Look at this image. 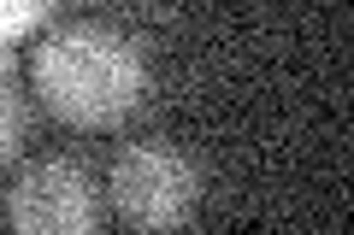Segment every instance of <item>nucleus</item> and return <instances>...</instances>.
I'll return each mask as SVG.
<instances>
[{"instance_id": "obj_1", "label": "nucleus", "mask_w": 354, "mask_h": 235, "mask_svg": "<svg viewBox=\"0 0 354 235\" xmlns=\"http://www.w3.org/2000/svg\"><path fill=\"white\" fill-rule=\"evenodd\" d=\"M36 83L48 106L71 124H118L148 94V53L124 30L77 18V24H59L41 36Z\"/></svg>"}, {"instance_id": "obj_2", "label": "nucleus", "mask_w": 354, "mask_h": 235, "mask_svg": "<svg viewBox=\"0 0 354 235\" xmlns=\"http://www.w3.org/2000/svg\"><path fill=\"white\" fill-rule=\"evenodd\" d=\"M106 194H113L118 218L136 223L142 235H171L201 206V165L165 141H136L113 159Z\"/></svg>"}, {"instance_id": "obj_3", "label": "nucleus", "mask_w": 354, "mask_h": 235, "mask_svg": "<svg viewBox=\"0 0 354 235\" xmlns=\"http://www.w3.org/2000/svg\"><path fill=\"white\" fill-rule=\"evenodd\" d=\"M6 218L18 235H95L101 194L77 159H36L6 194Z\"/></svg>"}, {"instance_id": "obj_4", "label": "nucleus", "mask_w": 354, "mask_h": 235, "mask_svg": "<svg viewBox=\"0 0 354 235\" xmlns=\"http://www.w3.org/2000/svg\"><path fill=\"white\" fill-rule=\"evenodd\" d=\"M24 147V100H18V59L0 41V165Z\"/></svg>"}]
</instances>
